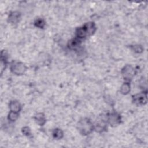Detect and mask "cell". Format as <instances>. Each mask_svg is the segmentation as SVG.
Wrapping results in <instances>:
<instances>
[{
  "label": "cell",
  "instance_id": "7c38bea8",
  "mask_svg": "<svg viewBox=\"0 0 148 148\" xmlns=\"http://www.w3.org/2000/svg\"><path fill=\"white\" fill-rule=\"evenodd\" d=\"M130 91V86L128 83H125L123 84L121 87V92L124 94H126L128 93Z\"/></svg>",
  "mask_w": 148,
  "mask_h": 148
},
{
  "label": "cell",
  "instance_id": "9a60e30c",
  "mask_svg": "<svg viewBox=\"0 0 148 148\" xmlns=\"http://www.w3.org/2000/svg\"><path fill=\"white\" fill-rule=\"evenodd\" d=\"M134 50L136 52V53H140L142 51V47L139 46V45H136L134 47Z\"/></svg>",
  "mask_w": 148,
  "mask_h": 148
},
{
  "label": "cell",
  "instance_id": "7a4b0ae2",
  "mask_svg": "<svg viewBox=\"0 0 148 148\" xmlns=\"http://www.w3.org/2000/svg\"><path fill=\"white\" fill-rule=\"evenodd\" d=\"M78 129L83 135L89 134L93 130V125L91 121L88 119L81 120L78 123Z\"/></svg>",
  "mask_w": 148,
  "mask_h": 148
},
{
  "label": "cell",
  "instance_id": "2e32d148",
  "mask_svg": "<svg viewBox=\"0 0 148 148\" xmlns=\"http://www.w3.org/2000/svg\"><path fill=\"white\" fill-rule=\"evenodd\" d=\"M23 132L24 133V135H29L31 134V131L30 130L28 127H24L23 128Z\"/></svg>",
  "mask_w": 148,
  "mask_h": 148
},
{
  "label": "cell",
  "instance_id": "6da1fadb",
  "mask_svg": "<svg viewBox=\"0 0 148 148\" xmlns=\"http://www.w3.org/2000/svg\"><path fill=\"white\" fill-rule=\"evenodd\" d=\"M95 25L93 22L86 23L82 27H79L76 30V36L78 38H83L87 36L92 35L95 31Z\"/></svg>",
  "mask_w": 148,
  "mask_h": 148
},
{
  "label": "cell",
  "instance_id": "52a82bcc",
  "mask_svg": "<svg viewBox=\"0 0 148 148\" xmlns=\"http://www.w3.org/2000/svg\"><path fill=\"white\" fill-rule=\"evenodd\" d=\"M80 43H81V41L80 40L79 38H76L69 40L68 42V47L71 49H76L80 45Z\"/></svg>",
  "mask_w": 148,
  "mask_h": 148
},
{
  "label": "cell",
  "instance_id": "5bb4252c",
  "mask_svg": "<svg viewBox=\"0 0 148 148\" xmlns=\"http://www.w3.org/2000/svg\"><path fill=\"white\" fill-rule=\"evenodd\" d=\"M18 116V112H13V111H10V112L9 114V119H10L11 121H15Z\"/></svg>",
  "mask_w": 148,
  "mask_h": 148
},
{
  "label": "cell",
  "instance_id": "30bf717a",
  "mask_svg": "<svg viewBox=\"0 0 148 148\" xmlns=\"http://www.w3.org/2000/svg\"><path fill=\"white\" fill-rule=\"evenodd\" d=\"M35 120H36V123L38 124H39L40 125H43L46 121L45 116L42 113H39L35 116Z\"/></svg>",
  "mask_w": 148,
  "mask_h": 148
},
{
  "label": "cell",
  "instance_id": "8fae6325",
  "mask_svg": "<svg viewBox=\"0 0 148 148\" xmlns=\"http://www.w3.org/2000/svg\"><path fill=\"white\" fill-rule=\"evenodd\" d=\"M53 135L54 138L60 139L62 137L63 132L60 129H55L53 132Z\"/></svg>",
  "mask_w": 148,
  "mask_h": 148
},
{
  "label": "cell",
  "instance_id": "8992f818",
  "mask_svg": "<svg viewBox=\"0 0 148 148\" xmlns=\"http://www.w3.org/2000/svg\"><path fill=\"white\" fill-rule=\"evenodd\" d=\"M108 120L111 125H116L120 122V117L117 113H112L108 116Z\"/></svg>",
  "mask_w": 148,
  "mask_h": 148
},
{
  "label": "cell",
  "instance_id": "ba28073f",
  "mask_svg": "<svg viewBox=\"0 0 148 148\" xmlns=\"http://www.w3.org/2000/svg\"><path fill=\"white\" fill-rule=\"evenodd\" d=\"M9 108L10 109V111L18 112L21 109V105L18 101H13L10 102Z\"/></svg>",
  "mask_w": 148,
  "mask_h": 148
},
{
  "label": "cell",
  "instance_id": "277c9868",
  "mask_svg": "<svg viewBox=\"0 0 148 148\" xmlns=\"http://www.w3.org/2000/svg\"><path fill=\"white\" fill-rule=\"evenodd\" d=\"M135 69L131 65H127L122 69V75L126 80L131 79L135 75Z\"/></svg>",
  "mask_w": 148,
  "mask_h": 148
},
{
  "label": "cell",
  "instance_id": "5b68a950",
  "mask_svg": "<svg viewBox=\"0 0 148 148\" xmlns=\"http://www.w3.org/2000/svg\"><path fill=\"white\" fill-rule=\"evenodd\" d=\"M133 101L137 105H145L147 102L146 93H140L133 97Z\"/></svg>",
  "mask_w": 148,
  "mask_h": 148
},
{
  "label": "cell",
  "instance_id": "3957f363",
  "mask_svg": "<svg viewBox=\"0 0 148 148\" xmlns=\"http://www.w3.org/2000/svg\"><path fill=\"white\" fill-rule=\"evenodd\" d=\"M10 69L13 73L16 75H21L26 70V67L24 64L20 62H14L12 64Z\"/></svg>",
  "mask_w": 148,
  "mask_h": 148
},
{
  "label": "cell",
  "instance_id": "9c48e42d",
  "mask_svg": "<svg viewBox=\"0 0 148 148\" xmlns=\"http://www.w3.org/2000/svg\"><path fill=\"white\" fill-rule=\"evenodd\" d=\"M20 17V13L18 12H14L10 14L9 16V20L10 23L14 24V23H17Z\"/></svg>",
  "mask_w": 148,
  "mask_h": 148
},
{
  "label": "cell",
  "instance_id": "4fadbf2b",
  "mask_svg": "<svg viewBox=\"0 0 148 148\" xmlns=\"http://www.w3.org/2000/svg\"><path fill=\"white\" fill-rule=\"evenodd\" d=\"M34 24L36 27H38V28H43L45 25V22L43 19L39 18V19L36 20V21L34 23Z\"/></svg>",
  "mask_w": 148,
  "mask_h": 148
}]
</instances>
